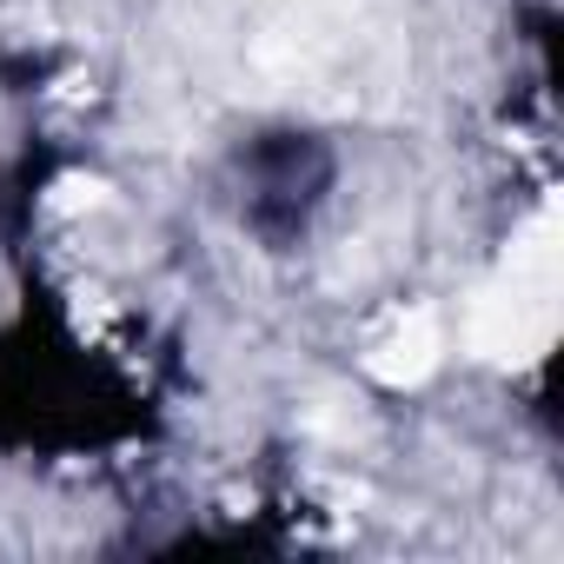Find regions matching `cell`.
Instances as JSON below:
<instances>
[{"instance_id": "obj_1", "label": "cell", "mask_w": 564, "mask_h": 564, "mask_svg": "<svg viewBox=\"0 0 564 564\" xmlns=\"http://www.w3.org/2000/svg\"><path fill=\"white\" fill-rule=\"evenodd\" d=\"M557 339V213L544 206L505 252L471 306V352L491 366H538Z\"/></svg>"}, {"instance_id": "obj_2", "label": "cell", "mask_w": 564, "mask_h": 564, "mask_svg": "<svg viewBox=\"0 0 564 564\" xmlns=\"http://www.w3.org/2000/svg\"><path fill=\"white\" fill-rule=\"evenodd\" d=\"M438 352H445L438 313L412 306V313H399V319L379 333V346H372V359H366V366H372V379H386V386H419V379H432Z\"/></svg>"}]
</instances>
